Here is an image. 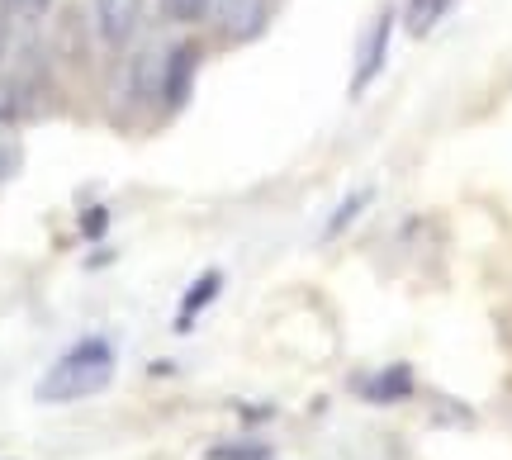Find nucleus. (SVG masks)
<instances>
[{"instance_id": "1", "label": "nucleus", "mask_w": 512, "mask_h": 460, "mask_svg": "<svg viewBox=\"0 0 512 460\" xmlns=\"http://www.w3.org/2000/svg\"><path fill=\"white\" fill-rule=\"evenodd\" d=\"M114 375V347L105 337H81L67 356H57L48 375L34 385L38 404H76V399H91L110 385Z\"/></svg>"}, {"instance_id": "2", "label": "nucleus", "mask_w": 512, "mask_h": 460, "mask_svg": "<svg viewBox=\"0 0 512 460\" xmlns=\"http://www.w3.org/2000/svg\"><path fill=\"white\" fill-rule=\"evenodd\" d=\"M389 38H394V10L384 5L370 19L366 38H361V53H356V76H351V95H366L370 81L384 72V57H389Z\"/></svg>"}, {"instance_id": "3", "label": "nucleus", "mask_w": 512, "mask_h": 460, "mask_svg": "<svg viewBox=\"0 0 512 460\" xmlns=\"http://www.w3.org/2000/svg\"><path fill=\"white\" fill-rule=\"evenodd\" d=\"M266 15H271V0H214V19L233 43H252L266 29Z\"/></svg>"}, {"instance_id": "4", "label": "nucleus", "mask_w": 512, "mask_h": 460, "mask_svg": "<svg viewBox=\"0 0 512 460\" xmlns=\"http://www.w3.org/2000/svg\"><path fill=\"white\" fill-rule=\"evenodd\" d=\"M143 19V0H95V34L105 48H124Z\"/></svg>"}, {"instance_id": "5", "label": "nucleus", "mask_w": 512, "mask_h": 460, "mask_svg": "<svg viewBox=\"0 0 512 460\" xmlns=\"http://www.w3.org/2000/svg\"><path fill=\"white\" fill-rule=\"evenodd\" d=\"M195 67H200V48H195V43H181V48H171V57H166V76H162V100H166V110H181L185 100H190V81H195Z\"/></svg>"}, {"instance_id": "6", "label": "nucleus", "mask_w": 512, "mask_h": 460, "mask_svg": "<svg viewBox=\"0 0 512 460\" xmlns=\"http://www.w3.org/2000/svg\"><path fill=\"white\" fill-rule=\"evenodd\" d=\"M356 389H361L366 399H375V404H394V399H408V394H413V370H408V366H389V370H380V375L361 380Z\"/></svg>"}, {"instance_id": "7", "label": "nucleus", "mask_w": 512, "mask_h": 460, "mask_svg": "<svg viewBox=\"0 0 512 460\" xmlns=\"http://www.w3.org/2000/svg\"><path fill=\"white\" fill-rule=\"evenodd\" d=\"M446 10H451V0H408L403 5V29L413 38H427L446 19Z\"/></svg>"}, {"instance_id": "8", "label": "nucleus", "mask_w": 512, "mask_h": 460, "mask_svg": "<svg viewBox=\"0 0 512 460\" xmlns=\"http://www.w3.org/2000/svg\"><path fill=\"white\" fill-rule=\"evenodd\" d=\"M219 290H223V271H204V276L185 290V309H181V318H176V328H190V323H195V313L209 309Z\"/></svg>"}, {"instance_id": "9", "label": "nucleus", "mask_w": 512, "mask_h": 460, "mask_svg": "<svg viewBox=\"0 0 512 460\" xmlns=\"http://www.w3.org/2000/svg\"><path fill=\"white\" fill-rule=\"evenodd\" d=\"M370 200H375V190H370V185H361L356 195H347V200H342V204H337V209H332V214H328V228H323V242L342 238V233H347L351 223L361 219V209H366Z\"/></svg>"}, {"instance_id": "10", "label": "nucleus", "mask_w": 512, "mask_h": 460, "mask_svg": "<svg viewBox=\"0 0 512 460\" xmlns=\"http://www.w3.org/2000/svg\"><path fill=\"white\" fill-rule=\"evenodd\" d=\"M15 171H19V129H15V119L0 114V185L10 181Z\"/></svg>"}, {"instance_id": "11", "label": "nucleus", "mask_w": 512, "mask_h": 460, "mask_svg": "<svg viewBox=\"0 0 512 460\" xmlns=\"http://www.w3.org/2000/svg\"><path fill=\"white\" fill-rule=\"evenodd\" d=\"M209 460H271V446H261V442H219V446H209Z\"/></svg>"}, {"instance_id": "12", "label": "nucleus", "mask_w": 512, "mask_h": 460, "mask_svg": "<svg viewBox=\"0 0 512 460\" xmlns=\"http://www.w3.org/2000/svg\"><path fill=\"white\" fill-rule=\"evenodd\" d=\"M5 19H19V24H38V19L53 10V0H0Z\"/></svg>"}, {"instance_id": "13", "label": "nucleus", "mask_w": 512, "mask_h": 460, "mask_svg": "<svg viewBox=\"0 0 512 460\" xmlns=\"http://www.w3.org/2000/svg\"><path fill=\"white\" fill-rule=\"evenodd\" d=\"M162 10L176 19V24H195V19H204L209 0H162Z\"/></svg>"}, {"instance_id": "14", "label": "nucleus", "mask_w": 512, "mask_h": 460, "mask_svg": "<svg viewBox=\"0 0 512 460\" xmlns=\"http://www.w3.org/2000/svg\"><path fill=\"white\" fill-rule=\"evenodd\" d=\"M105 228H110V209H91L86 223H81V233H86V238H100Z\"/></svg>"}, {"instance_id": "15", "label": "nucleus", "mask_w": 512, "mask_h": 460, "mask_svg": "<svg viewBox=\"0 0 512 460\" xmlns=\"http://www.w3.org/2000/svg\"><path fill=\"white\" fill-rule=\"evenodd\" d=\"M5 48H10V24H5V10H0V57H5Z\"/></svg>"}]
</instances>
